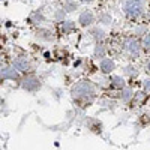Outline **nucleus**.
Here are the masks:
<instances>
[{
    "label": "nucleus",
    "mask_w": 150,
    "mask_h": 150,
    "mask_svg": "<svg viewBox=\"0 0 150 150\" xmlns=\"http://www.w3.org/2000/svg\"><path fill=\"white\" fill-rule=\"evenodd\" d=\"M149 71H150V63H149Z\"/></svg>",
    "instance_id": "11"
},
{
    "label": "nucleus",
    "mask_w": 150,
    "mask_h": 150,
    "mask_svg": "<svg viewBox=\"0 0 150 150\" xmlns=\"http://www.w3.org/2000/svg\"><path fill=\"white\" fill-rule=\"evenodd\" d=\"M72 95H74V98H77V99H87V96L92 98L93 96V87H92L90 83L81 81V83L74 86Z\"/></svg>",
    "instance_id": "1"
},
{
    "label": "nucleus",
    "mask_w": 150,
    "mask_h": 150,
    "mask_svg": "<svg viewBox=\"0 0 150 150\" xmlns=\"http://www.w3.org/2000/svg\"><path fill=\"white\" fill-rule=\"evenodd\" d=\"M14 66L18 71H26V69H29V62L26 59H17L14 62Z\"/></svg>",
    "instance_id": "7"
},
{
    "label": "nucleus",
    "mask_w": 150,
    "mask_h": 150,
    "mask_svg": "<svg viewBox=\"0 0 150 150\" xmlns=\"http://www.w3.org/2000/svg\"><path fill=\"white\" fill-rule=\"evenodd\" d=\"M112 69H114V63H112L110 59H102V60H101V71H102L104 74H108V72H111Z\"/></svg>",
    "instance_id": "6"
},
{
    "label": "nucleus",
    "mask_w": 150,
    "mask_h": 150,
    "mask_svg": "<svg viewBox=\"0 0 150 150\" xmlns=\"http://www.w3.org/2000/svg\"><path fill=\"white\" fill-rule=\"evenodd\" d=\"M123 9L129 17H140L144 11V2L143 0H126L123 3Z\"/></svg>",
    "instance_id": "2"
},
{
    "label": "nucleus",
    "mask_w": 150,
    "mask_h": 150,
    "mask_svg": "<svg viewBox=\"0 0 150 150\" xmlns=\"http://www.w3.org/2000/svg\"><path fill=\"white\" fill-rule=\"evenodd\" d=\"M83 2H92V0H83Z\"/></svg>",
    "instance_id": "10"
},
{
    "label": "nucleus",
    "mask_w": 150,
    "mask_h": 150,
    "mask_svg": "<svg viewBox=\"0 0 150 150\" xmlns=\"http://www.w3.org/2000/svg\"><path fill=\"white\" fill-rule=\"evenodd\" d=\"M80 23L83 24V26H89V24L93 23V14L90 11H84L83 14L80 15Z\"/></svg>",
    "instance_id": "5"
},
{
    "label": "nucleus",
    "mask_w": 150,
    "mask_h": 150,
    "mask_svg": "<svg viewBox=\"0 0 150 150\" xmlns=\"http://www.w3.org/2000/svg\"><path fill=\"white\" fill-rule=\"evenodd\" d=\"M112 86H114V87H122L123 86L122 78L120 77H114V78H112Z\"/></svg>",
    "instance_id": "8"
},
{
    "label": "nucleus",
    "mask_w": 150,
    "mask_h": 150,
    "mask_svg": "<svg viewBox=\"0 0 150 150\" xmlns=\"http://www.w3.org/2000/svg\"><path fill=\"white\" fill-rule=\"evenodd\" d=\"M143 45H144V48L150 50V33L144 36V39H143Z\"/></svg>",
    "instance_id": "9"
},
{
    "label": "nucleus",
    "mask_w": 150,
    "mask_h": 150,
    "mask_svg": "<svg viewBox=\"0 0 150 150\" xmlns=\"http://www.w3.org/2000/svg\"><path fill=\"white\" fill-rule=\"evenodd\" d=\"M23 87L26 90H30V92H33V90H36L38 87H39V81H38L35 77H29V78H26L23 81Z\"/></svg>",
    "instance_id": "4"
},
{
    "label": "nucleus",
    "mask_w": 150,
    "mask_h": 150,
    "mask_svg": "<svg viewBox=\"0 0 150 150\" xmlns=\"http://www.w3.org/2000/svg\"><path fill=\"white\" fill-rule=\"evenodd\" d=\"M125 50H126L132 57H135V56H138V53H140V45H138V42H137L134 38H129V39H126V42H125Z\"/></svg>",
    "instance_id": "3"
}]
</instances>
